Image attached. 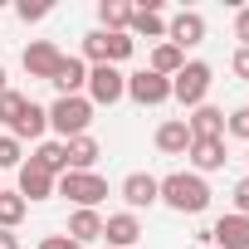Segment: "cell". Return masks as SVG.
Instances as JSON below:
<instances>
[{"mask_svg":"<svg viewBox=\"0 0 249 249\" xmlns=\"http://www.w3.org/2000/svg\"><path fill=\"white\" fill-rule=\"evenodd\" d=\"M5 88H10V83H5V69H0V93H5Z\"/></svg>","mask_w":249,"mask_h":249,"instance_id":"obj_35","label":"cell"},{"mask_svg":"<svg viewBox=\"0 0 249 249\" xmlns=\"http://www.w3.org/2000/svg\"><path fill=\"white\" fill-rule=\"evenodd\" d=\"M127 35H142V39H166L161 0H147V5H132V25H127Z\"/></svg>","mask_w":249,"mask_h":249,"instance_id":"obj_15","label":"cell"},{"mask_svg":"<svg viewBox=\"0 0 249 249\" xmlns=\"http://www.w3.org/2000/svg\"><path fill=\"white\" fill-rule=\"evenodd\" d=\"M181 64H186V54H181L176 44H166V39H161V44L152 49V64H147V69H152V73H161V78H176V73H181Z\"/></svg>","mask_w":249,"mask_h":249,"instance_id":"obj_23","label":"cell"},{"mask_svg":"<svg viewBox=\"0 0 249 249\" xmlns=\"http://www.w3.org/2000/svg\"><path fill=\"white\" fill-rule=\"evenodd\" d=\"M15 10H20V20H25V25H35V20H44V15H49V0H20Z\"/></svg>","mask_w":249,"mask_h":249,"instance_id":"obj_29","label":"cell"},{"mask_svg":"<svg viewBox=\"0 0 249 249\" xmlns=\"http://www.w3.org/2000/svg\"><path fill=\"white\" fill-rule=\"evenodd\" d=\"M210 249H215V244H210Z\"/></svg>","mask_w":249,"mask_h":249,"instance_id":"obj_37","label":"cell"},{"mask_svg":"<svg viewBox=\"0 0 249 249\" xmlns=\"http://www.w3.org/2000/svg\"><path fill=\"white\" fill-rule=\"evenodd\" d=\"M244 161H249V157H244Z\"/></svg>","mask_w":249,"mask_h":249,"instance_id":"obj_38","label":"cell"},{"mask_svg":"<svg viewBox=\"0 0 249 249\" xmlns=\"http://www.w3.org/2000/svg\"><path fill=\"white\" fill-rule=\"evenodd\" d=\"M83 98H88L93 107H112V103H122V98H127V73L112 69V64H93V69H88V88H83Z\"/></svg>","mask_w":249,"mask_h":249,"instance_id":"obj_6","label":"cell"},{"mask_svg":"<svg viewBox=\"0 0 249 249\" xmlns=\"http://www.w3.org/2000/svg\"><path fill=\"white\" fill-rule=\"evenodd\" d=\"M64 152H69V171H93L98 166V157H103V147H98V137H69L64 142Z\"/></svg>","mask_w":249,"mask_h":249,"instance_id":"obj_20","label":"cell"},{"mask_svg":"<svg viewBox=\"0 0 249 249\" xmlns=\"http://www.w3.org/2000/svg\"><path fill=\"white\" fill-rule=\"evenodd\" d=\"M230 196H234V215H249V176H244V181H234V191H230Z\"/></svg>","mask_w":249,"mask_h":249,"instance_id":"obj_31","label":"cell"},{"mask_svg":"<svg viewBox=\"0 0 249 249\" xmlns=\"http://www.w3.org/2000/svg\"><path fill=\"white\" fill-rule=\"evenodd\" d=\"M127 25H132V5L127 0H98V30L127 35Z\"/></svg>","mask_w":249,"mask_h":249,"instance_id":"obj_21","label":"cell"},{"mask_svg":"<svg viewBox=\"0 0 249 249\" xmlns=\"http://www.w3.org/2000/svg\"><path fill=\"white\" fill-rule=\"evenodd\" d=\"M0 249H20V234L15 230H0Z\"/></svg>","mask_w":249,"mask_h":249,"instance_id":"obj_34","label":"cell"},{"mask_svg":"<svg viewBox=\"0 0 249 249\" xmlns=\"http://www.w3.org/2000/svg\"><path fill=\"white\" fill-rule=\"evenodd\" d=\"M117 196L127 200V210L137 215V210L161 205V181H157L152 171H127V176H122V186H117Z\"/></svg>","mask_w":249,"mask_h":249,"instance_id":"obj_7","label":"cell"},{"mask_svg":"<svg viewBox=\"0 0 249 249\" xmlns=\"http://www.w3.org/2000/svg\"><path fill=\"white\" fill-rule=\"evenodd\" d=\"M49 83L59 88V98H78V93L88 88V64L73 59V54H64V64H59V73H54Z\"/></svg>","mask_w":249,"mask_h":249,"instance_id":"obj_16","label":"cell"},{"mask_svg":"<svg viewBox=\"0 0 249 249\" xmlns=\"http://www.w3.org/2000/svg\"><path fill=\"white\" fill-rule=\"evenodd\" d=\"M30 161H35V166H44L49 176H64V171H69V152H64V142H39Z\"/></svg>","mask_w":249,"mask_h":249,"instance_id":"obj_24","label":"cell"},{"mask_svg":"<svg viewBox=\"0 0 249 249\" xmlns=\"http://www.w3.org/2000/svg\"><path fill=\"white\" fill-rule=\"evenodd\" d=\"M166 44H176L181 54L196 49V44H205V15H200V10H181V15H171V20H166Z\"/></svg>","mask_w":249,"mask_h":249,"instance_id":"obj_9","label":"cell"},{"mask_svg":"<svg viewBox=\"0 0 249 249\" xmlns=\"http://www.w3.org/2000/svg\"><path fill=\"white\" fill-rule=\"evenodd\" d=\"M230 69H234V78H244V83H249V49H234Z\"/></svg>","mask_w":249,"mask_h":249,"instance_id":"obj_32","label":"cell"},{"mask_svg":"<svg viewBox=\"0 0 249 249\" xmlns=\"http://www.w3.org/2000/svg\"><path fill=\"white\" fill-rule=\"evenodd\" d=\"M210 244L215 249H249V215H220L210 225Z\"/></svg>","mask_w":249,"mask_h":249,"instance_id":"obj_11","label":"cell"},{"mask_svg":"<svg viewBox=\"0 0 249 249\" xmlns=\"http://www.w3.org/2000/svg\"><path fill=\"white\" fill-rule=\"evenodd\" d=\"M59 64H64V49L54 44V39H35V44H25V73L30 78H54L59 73Z\"/></svg>","mask_w":249,"mask_h":249,"instance_id":"obj_10","label":"cell"},{"mask_svg":"<svg viewBox=\"0 0 249 249\" xmlns=\"http://www.w3.org/2000/svg\"><path fill=\"white\" fill-rule=\"evenodd\" d=\"M64 234H69L73 244H93V239H103V215H98V210H73Z\"/></svg>","mask_w":249,"mask_h":249,"instance_id":"obj_22","label":"cell"},{"mask_svg":"<svg viewBox=\"0 0 249 249\" xmlns=\"http://www.w3.org/2000/svg\"><path fill=\"white\" fill-rule=\"evenodd\" d=\"M161 205L176 210V215H200V210L210 205L205 176H196V171H171V176H161Z\"/></svg>","mask_w":249,"mask_h":249,"instance_id":"obj_1","label":"cell"},{"mask_svg":"<svg viewBox=\"0 0 249 249\" xmlns=\"http://www.w3.org/2000/svg\"><path fill=\"white\" fill-rule=\"evenodd\" d=\"M25 93H15V88H5V93H0V122H5V127H15V122H20V112H25Z\"/></svg>","mask_w":249,"mask_h":249,"instance_id":"obj_27","label":"cell"},{"mask_svg":"<svg viewBox=\"0 0 249 249\" xmlns=\"http://www.w3.org/2000/svg\"><path fill=\"white\" fill-rule=\"evenodd\" d=\"M20 166H25V142L0 132V171H20Z\"/></svg>","mask_w":249,"mask_h":249,"instance_id":"obj_26","label":"cell"},{"mask_svg":"<svg viewBox=\"0 0 249 249\" xmlns=\"http://www.w3.org/2000/svg\"><path fill=\"white\" fill-rule=\"evenodd\" d=\"M25 200H20V191H0V230H15L20 220H25Z\"/></svg>","mask_w":249,"mask_h":249,"instance_id":"obj_25","label":"cell"},{"mask_svg":"<svg viewBox=\"0 0 249 249\" xmlns=\"http://www.w3.org/2000/svg\"><path fill=\"white\" fill-rule=\"evenodd\" d=\"M225 132H230V137H239V142H249V103H244V107H234V112L225 117Z\"/></svg>","mask_w":249,"mask_h":249,"instance_id":"obj_28","label":"cell"},{"mask_svg":"<svg viewBox=\"0 0 249 249\" xmlns=\"http://www.w3.org/2000/svg\"><path fill=\"white\" fill-rule=\"evenodd\" d=\"M132 49H137V39L132 35H107V30H88L83 35V64L93 69V64H122V59H132Z\"/></svg>","mask_w":249,"mask_h":249,"instance_id":"obj_4","label":"cell"},{"mask_svg":"<svg viewBox=\"0 0 249 249\" xmlns=\"http://www.w3.org/2000/svg\"><path fill=\"white\" fill-rule=\"evenodd\" d=\"M54 186H59V176H49L44 166H35V161L20 166V200H25V205H30V200H49Z\"/></svg>","mask_w":249,"mask_h":249,"instance_id":"obj_14","label":"cell"},{"mask_svg":"<svg viewBox=\"0 0 249 249\" xmlns=\"http://www.w3.org/2000/svg\"><path fill=\"white\" fill-rule=\"evenodd\" d=\"M234 39H239V49H249V5L234 10Z\"/></svg>","mask_w":249,"mask_h":249,"instance_id":"obj_30","label":"cell"},{"mask_svg":"<svg viewBox=\"0 0 249 249\" xmlns=\"http://www.w3.org/2000/svg\"><path fill=\"white\" fill-rule=\"evenodd\" d=\"M103 239H107L112 249H137V239H142V220H137L132 210H117V215L103 220Z\"/></svg>","mask_w":249,"mask_h":249,"instance_id":"obj_12","label":"cell"},{"mask_svg":"<svg viewBox=\"0 0 249 249\" xmlns=\"http://www.w3.org/2000/svg\"><path fill=\"white\" fill-rule=\"evenodd\" d=\"M186 127H191V137H196V142H210V137H225V112H220V107H210V103H200V107H191V117H186Z\"/></svg>","mask_w":249,"mask_h":249,"instance_id":"obj_18","label":"cell"},{"mask_svg":"<svg viewBox=\"0 0 249 249\" xmlns=\"http://www.w3.org/2000/svg\"><path fill=\"white\" fill-rule=\"evenodd\" d=\"M54 196L73 200V210H98V205L107 200V181H103L98 171H64L59 186H54Z\"/></svg>","mask_w":249,"mask_h":249,"instance_id":"obj_2","label":"cell"},{"mask_svg":"<svg viewBox=\"0 0 249 249\" xmlns=\"http://www.w3.org/2000/svg\"><path fill=\"white\" fill-rule=\"evenodd\" d=\"M49 127L59 132V142H69V137H83L88 127H93V103L78 93V98H54L49 103Z\"/></svg>","mask_w":249,"mask_h":249,"instance_id":"obj_3","label":"cell"},{"mask_svg":"<svg viewBox=\"0 0 249 249\" xmlns=\"http://www.w3.org/2000/svg\"><path fill=\"white\" fill-rule=\"evenodd\" d=\"M191 171L196 176H205V171H220L225 161H230V152H225V137H210V142H191Z\"/></svg>","mask_w":249,"mask_h":249,"instance_id":"obj_17","label":"cell"},{"mask_svg":"<svg viewBox=\"0 0 249 249\" xmlns=\"http://www.w3.org/2000/svg\"><path fill=\"white\" fill-rule=\"evenodd\" d=\"M0 191H5V186H0Z\"/></svg>","mask_w":249,"mask_h":249,"instance_id":"obj_36","label":"cell"},{"mask_svg":"<svg viewBox=\"0 0 249 249\" xmlns=\"http://www.w3.org/2000/svg\"><path fill=\"white\" fill-rule=\"evenodd\" d=\"M210 83H215L210 64L186 59V64H181V73L171 78V98H176L181 107H200V103H205V93H210Z\"/></svg>","mask_w":249,"mask_h":249,"instance_id":"obj_5","label":"cell"},{"mask_svg":"<svg viewBox=\"0 0 249 249\" xmlns=\"http://www.w3.org/2000/svg\"><path fill=\"white\" fill-rule=\"evenodd\" d=\"M39 249H83V244H73L69 234H44V239H39Z\"/></svg>","mask_w":249,"mask_h":249,"instance_id":"obj_33","label":"cell"},{"mask_svg":"<svg viewBox=\"0 0 249 249\" xmlns=\"http://www.w3.org/2000/svg\"><path fill=\"white\" fill-rule=\"evenodd\" d=\"M44 132H49V107H39V103H25V112H20V122L10 127V137L15 142H44Z\"/></svg>","mask_w":249,"mask_h":249,"instance_id":"obj_19","label":"cell"},{"mask_svg":"<svg viewBox=\"0 0 249 249\" xmlns=\"http://www.w3.org/2000/svg\"><path fill=\"white\" fill-rule=\"evenodd\" d=\"M127 98H132L137 107H161V103L171 98V78H161V73H152V69L127 73Z\"/></svg>","mask_w":249,"mask_h":249,"instance_id":"obj_8","label":"cell"},{"mask_svg":"<svg viewBox=\"0 0 249 249\" xmlns=\"http://www.w3.org/2000/svg\"><path fill=\"white\" fill-rule=\"evenodd\" d=\"M191 127H186V117H166L161 127H157V152L161 157H186L191 152Z\"/></svg>","mask_w":249,"mask_h":249,"instance_id":"obj_13","label":"cell"}]
</instances>
